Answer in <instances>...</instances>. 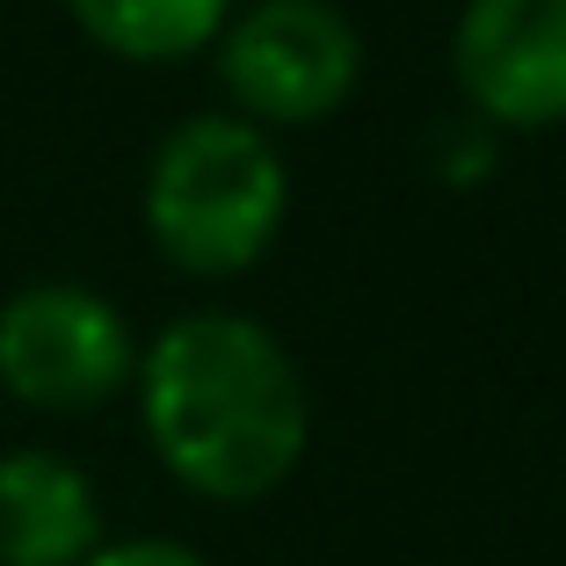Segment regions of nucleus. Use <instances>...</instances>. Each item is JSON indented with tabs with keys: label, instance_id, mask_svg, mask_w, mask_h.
Masks as SVG:
<instances>
[{
	"label": "nucleus",
	"instance_id": "obj_1",
	"mask_svg": "<svg viewBox=\"0 0 566 566\" xmlns=\"http://www.w3.org/2000/svg\"><path fill=\"white\" fill-rule=\"evenodd\" d=\"M138 429L182 494L248 509L305 465L313 400L276 334L248 313H182L138 349Z\"/></svg>",
	"mask_w": 566,
	"mask_h": 566
},
{
	"label": "nucleus",
	"instance_id": "obj_2",
	"mask_svg": "<svg viewBox=\"0 0 566 566\" xmlns=\"http://www.w3.org/2000/svg\"><path fill=\"white\" fill-rule=\"evenodd\" d=\"M291 167L276 138L233 109L182 117L146 160V233L182 276H248L283 233Z\"/></svg>",
	"mask_w": 566,
	"mask_h": 566
},
{
	"label": "nucleus",
	"instance_id": "obj_3",
	"mask_svg": "<svg viewBox=\"0 0 566 566\" xmlns=\"http://www.w3.org/2000/svg\"><path fill=\"white\" fill-rule=\"evenodd\" d=\"M364 81V36L334 0H248L218 30V87L254 132L319 124Z\"/></svg>",
	"mask_w": 566,
	"mask_h": 566
},
{
	"label": "nucleus",
	"instance_id": "obj_4",
	"mask_svg": "<svg viewBox=\"0 0 566 566\" xmlns=\"http://www.w3.org/2000/svg\"><path fill=\"white\" fill-rule=\"evenodd\" d=\"M138 378V342L87 283H22L0 305V392L36 415H95Z\"/></svg>",
	"mask_w": 566,
	"mask_h": 566
},
{
	"label": "nucleus",
	"instance_id": "obj_5",
	"mask_svg": "<svg viewBox=\"0 0 566 566\" xmlns=\"http://www.w3.org/2000/svg\"><path fill=\"white\" fill-rule=\"evenodd\" d=\"M450 73L486 132H559L566 0H465L450 30Z\"/></svg>",
	"mask_w": 566,
	"mask_h": 566
},
{
	"label": "nucleus",
	"instance_id": "obj_6",
	"mask_svg": "<svg viewBox=\"0 0 566 566\" xmlns=\"http://www.w3.org/2000/svg\"><path fill=\"white\" fill-rule=\"evenodd\" d=\"M102 552V494L59 450H0V566H87Z\"/></svg>",
	"mask_w": 566,
	"mask_h": 566
},
{
	"label": "nucleus",
	"instance_id": "obj_7",
	"mask_svg": "<svg viewBox=\"0 0 566 566\" xmlns=\"http://www.w3.org/2000/svg\"><path fill=\"white\" fill-rule=\"evenodd\" d=\"M240 0H66L73 30L132 66H175L218 44Z\"/></svg>",
	"mask_w": 566,
	"mask_h": 566
},
{
	"label": "nucleus",
	"instance_id": "obj_8",
	"mask_svg": "<svg viewBox=\"0 0 566 566\" xmlns=\"http://www.w3.org/2000/svg\"><path fill=\"white\" fill-rule=\"evenodd\" d=\"M87 566H211L182 537H102V552Z\"/></svg>",
	"mask_w": 566,
	"mask_h": 566
}]
</instances>
